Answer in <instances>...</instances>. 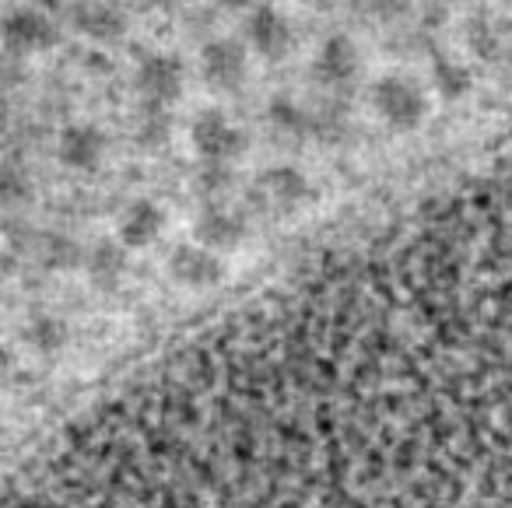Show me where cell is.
Masks as SVG:
<instances>
[{
    "label": "cell",
    "instance_id": "obj_8",
    "mask_svg": "<svg viewBox=\"0 0 512 508\" xmlns=\"http://www.w3.org/2000/svg\"><path fill=\"white\" fill-rule=\"evenodd\" d=\"M313 71L323 85H344V81H351L358 71L355 43H351L348 36H330L327 43L320 46V53H316Z\"/></svg>",
    "mask_w": 512,
    "mask_h": 508
},
{
    "label": "cell",
    "instance_id": "obj_13",
    "mask_svg": "<svg viewBox=\"0 0 512 508\" xmlns=\"http://www.w3.org/2000/svg\"><path fill=\"white\" fill-rule=\"evenodd\" d=\"M197 232L207 246H232L235 239H242V221L228 211H207L200 218Z\"/></svg>",
    "mask_w": 512,
    "mask_h": 508
},
{
    "label": "cell",
    "instance_id": "obj_6",
    "mask_svg": "<svg viewBox=\"0 0 512 508\" xmlns=\"http://www.w3.org/2000/svg\"><path fill=\"white\" fill-rule=\"evenodd\" d=\"M200 71H204L207 85L221 88V92H232L246 78V50L235 39H211L200 50Z\"/></svg>",
    "mask_w": 512,
    "mask_h": 508
},
{
    "label": "cell",
    "instance_id": "obj_12",
    "mask_svg": "<svg viewBox=\"0 0 512 508\" xmlns=\"http://www.w3.org/2000/svg\"><path fill=\"white\" fill-rule=\"evenodd\" d=\"M432 85L435 92L442 95V99H463V95L474 88V78H470V71L463 64H456V60L449 57H435L432 64Z\"/></svg>",
    "mask_w": 512,
    "mask_h": 508
},
{
    "label": "cell",
    "instance_id": "obj_9",
    "mask_svg": "<svg viewBox=\"0 0 512 508\" xmlns=\"http://www.w3.org/2000/svg\"><path fill=\"white\" fill-rule=\"evenodd\" d=\"M102 151H106V141L95 127H67L57 141V155L64 165L71 169H92L99 165Z\"/></svg>",
    "mask_w": 512,
    "mask_h": 508
},
{
    "label": "cell",
    "instance_id": "obj_20",
    "mask_svg": "<svg viewBox=\"0 0 512 508\" xmlns=\"http://www.w3.org/2000/svg\"><path fill=\"white\" fill-rule=\"evenodd\" d=\"M221 8H232V11H253V8H260V4H267V0H218Z\"/></svg>",
    "mask_w": 512,
    "mask_h": 508
},
{
    "label": "cell",
    "instance_id": "obj_2",
    "mask_svg": "<svg viewBox=\"0 0 512 508\" xmlns=\"http://www.w3.org/2000/svg\"><path fill=\"white\" fill-rule=\"evenodd\" d=\"M4 39L15 53H46L57 46V22L43 8H18L4 22Z\"/></svg>",
    "mask_w": 512,
    "mask_h": 508
},
{
    "label": "cell",
    "instance_id": "obj_15",
    "mask_svg": "<svg viewBox=\"0 0 512 508\" xmlns=\"http://www.w3.org/2000/svg\"><path fill=\"white\" fill-rule=\"evenodd\" d=\"M264 186L274 193V197L281 200V204H292V200H302L309 193L306 176H302V172H295V169H274V172H267Z\"/></svg>",
    "mask_w": 512,
    "mask_h": 508
},
{
    "label": "cell",
    "instance_id": "obj_16",
    "mask_svg": "<svg viewBox=\"0 0 512 508\" xmlns=\"http://www.w3.org/2000/svg\"><path fill=\"white\" fill-rule=\"evenodd\" d=\"M29 340H32V347H36V351H60V347H64V340H67V330H64V323H60V319L43 316V319H36V323L29 326Z\"/></svg>",
    "mask_w": 512,
    "mask_h": 508
},
{
    "label": "cell",
    "instance_id": "obj_4",
    "mask_svg": "<svg viewBox=\"0 0 512 508\" xmlns=\"http://www.w3.org/2000/svg\"><path fill=\"white\" fill-rule=\"evenodd\" d=\"M246 43L267 60L285 57L292 50V22L274 4H260L246 18Z\"/></svg>",
    "mask_w": 512,
    "mask_h": 508
},
{
    "label": "cell",
    "instance_id": "obj_14",
    "mask_svg": "<svg viewBox=\"0 0 512 508\" xmlns=\"http://www.w3.org/2000/svg\"><path fill=\"white\" fill-rule=\"evenodd\" d=\"M88 274L99 288H113L123 277V249L116 246H99L88 260Z\"/></svg>",
    "mask_w": 512,
    "mask_h": 508
},
{
    "label": "cell",
    "instance_id": "obj_18",
    "mask_svg": "<svg viewBox=\"0 0 512 508\" xmlns=\"http://www.w3.org/2000/svg\"><path fill=\"white\" fill-rule=\"evenodd\" d=\"M46 260L57 263V267H71V263L78 260V246H74L71 239H53L50 249H46Z\"/></svg>",
    "mask_w": 512,
    "mask_h": 508
},
{
    "label": "cell",
    "instance_id": "obj_11",
    "mask_svg": "<svg viewBox=\"0 0 512 508\" xmlns=\"http://www.w3.org/2000/svg\"><path fill=\"white\" fill-rule=\"evenodd\" d=\"M162 232V211L155 204H134L120 221V239L127 246H148Z\"/></svg>",
    "mask_w": 512,
    "mask_h": 508
},
{
    "label": "cell",
    "instance_id": "obj_1",
    "mask_svg": "<svg viewBox=\"0 0 512 508\" xmlns=\"http://www.w3.org/2000/svg\"><path fill=\"white\" fill-rule=\"evenodd\" d=\"M372 106L393 130H414L428 113L421 88L404 74H386L372 85Z\"/></svg>",
    "mask_w": 512,
    "mask_h": 508
},
{
    "label": "cell",
    "instance_id": "obj_10",
    "mask_svg": "<svg viewBox=\"0 0 512 508\" xmlns=\"http://www.w3.org/2000/svg\"><path fill=\"white\" fill-rule=\"evenodd\" d=\"M172 274L183 284L204 288V284H214L221 277V263H218V256H211L207 249L186 246V249H176V256H172Z\"/></svg>",
    "mask_w": 512,
    "mask_h": 508
},
{
    "label": "cell",
    "instance_id": "obj_5",
    "mask_svg": "<svg viewBox=\"0 0 512 508\" xmlns=\"http://www.w3.org/2000/svg\"><path fill=\"white\" fill-rule=\"evenodd\" d=\"M242 130L232 127L221 113L207 109V113L197 116L193 123V148L204 155V162H221L225 165L228 158H235L242 151Z\"/></svg>",
    "mask_w": 512,
    "mask_h": 508
},
{
    "label": "cell",
    "instance_id": "obj_3",
    "mask_svg": "<svg viewBox=\"0 0 512 508\" xmlns=\"http://www.w3.org/2000/svg\"><path fill=\"white\" fill-rule=\"evenodd\" d=\"M137 88L151 106H169L183 92V60L172 53H151L137 67Z\"/></svg>",
    "mask_w": 512,
    "mask_h": 508
},
{
    "label": "cell",
    "instance_id": "obj_7",
    "mask_svg": "<svg viewBox=\"0 0 512 508\" xmlns=\"http://www.w3.org/2000/svg\"><path fill=\"white\" fill-rule=\"evenodd\" d=\"M74 25H78L81 36L95 39V43H113L127 29V18H123L120 8H113L106 0H85V4L74 8Z\"/></svg>",
    "mask_w": 512,
    "mask_h": 508
},
{
    "label": "cell",
    "instance_id": "obj_17",
    "mask_svg": "<svg viewBox=\"0 0 512 508\" xmlns=\"http://www.w3.org/2000/svg\"><path fill=\"white\" fill-rule=\"evenodd\" d=\"M271 120L278 123V127H285V130H306L309 127V116L302 113L292 99H274L271 102Z\"/></svg>",
    "mask_w": 512,
    "mask_h": 508
},
{
    "label": "cell",
    "instance_id": "obj_19",
    "mask_svg": "<svg viewBox=\"0 0 512 508\" xmlns=\"http://www.w3.org/2000/svg\"><path fill=\"white\" fill-rule=\"evenodd\" d=\"M158 109H162V106H151V116L144 120V127H141V141L144 144H158L165 134H169V127H165V120L158 116Z\"/></svg>",
    "mask_w": 512,
    "mask_h": 508
}]
</instances>
